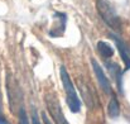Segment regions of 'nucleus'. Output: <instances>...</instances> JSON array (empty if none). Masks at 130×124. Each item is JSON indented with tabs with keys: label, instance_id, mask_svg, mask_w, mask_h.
I'll return each instance as SVG.
<instances>
[{
	"label": "nucleus",
	"instance_id": "f257e3e1",
	"mask_svg": "<svg viewBox=\"0 0 130 124\" xmlns=\"http://www.w3.org/2000/svg\"><path fill=\"white\" fill-rule=\"evenodd\" d=\"M61 80H62L64 91H66V99H67L68 108L71 109L72 113H78L81 109V103H80V99L75 90V86L71 81V77L63 66L61 67Z\"/></svg>",
	"mask_w": 130,
	"mask_h": 124
},
{
	"label": "nucleus",
	"instance_id": "f03ea898",
	"mask_svg": "<svg viewBox=\"0 0 130 124\" xmlns=\"http://www.w3.org/2000/svg\"><path fill=\"white\" fill-rule=\"evenodd\" d=\"M96 9L104 22L114 31H121V22L107 0H96Z\"/></svg>",
	"mask_w": 130,
	"mask_h": 124
},
{
	"label": "nucleus",
	"instance_id": "7ed1b4c3",
	"mask_svg": "<svg viewBox=\"0 0 130 124\" xmlns=\"http://www.w3.org/2000/svg\"><path fill=\"white\" fill-rule=\"evenodd\" d=\"M44 100H45V105H47V109L51 114V117L53 118L54 123L56 124H68L63 112H62V108H61V104L57 99V96L54 94H45L44 96Z\"/></svg>",
	"mask_w": 130,
	"mask_h": 124
},
{
	"label": "nucleus",
	"instance_id": "20e7f679",
	"mask_svg": "<svg viewBox=\"0 0 130 124\" xmlns=\"http://www.w3.org/2000/svg\"><path fill=\"white\" fill-rule=\"evenodd\" d=\"M92 67H93V72H95V75H96V79H97V81H99V85L101 86V89L104 90V92L112 95V90H111V85H110L109 79L106 77V75H105V72L102 71L101 66H100L95 60H92Z\"/></svg>",
	"mask_w": 130,
	"mask_h": 124
},
{
	"label": "nucleus",
	"instance_id": "39448f33",
	"mask_svg": "<svg viewBox=\"0 0 130 124\" xmlns=\"http://www.w3.org/2000/svg\"><path fill=\"white\" fill-rule=\"evenodd\" d=\"M112 38H114V41L116 43V47L119 49V53H120V56H121V58H123L126 68H130V47L125 42H123L120 38H118L115 36H112Z\"/></svg>",
	"mask_w": 130,
	"mask_h": 124
},
{
	"label": "nucleus",
	"instance_id": "423d86ee",
	"mask_svg": "<svg viewBox=\"0 0 130 124\" xmlns=\"http://www.w3.org/2000/svg\"><path fill=\"white\" fill-rule=\"evenodd\" d=\"M80 90H81L82 98H84V100H85V103H86L87 108L92 109V108H93V105H95V96H93L92 91L88 89V86L85 85L84 81H81V82H80Z\"/></svg>",
	"mask_w": 130,
	"mask_h": 124
},
{
	"label": "nucleus",
	"instance_id": "0eeeda50",
	"mask_svg": "<svg viewBox=\"0 0 130 124\" xmlns=\"http://www.w3.org/2000/svg\"><path fill=\"white\" fill-rule=\"evenodd\" d=\"M97 51H99V53H100L102 57H105V58H109V57H111V56L114 54L112 47H111L109 43H106V42H104V41H100L97 43Z\"/></svg>",
	"mask_w": 130,
	"mask_h": 124
},
{
	"label": "nucleus",
	"instance_id": "6e6552de",
	"mask_svg": "<svg viewBox=\"0 0 130 124\" xmlns=\"http://www.w3.org/2000/svg\"><path fill=\"white\" fill-rule=\"evenodd\" d=\"M107 113L111 118H116L120 113V108H119V103H118V99L111 95V100L109 103V106H107Z\"/></svg>",
	"mask_w": 130,
	"mask_h": 124
},
{
	"label": "nucleus",
	"instance_id": "1a4fd4ad",
	"mask_svg": "<svg viewBox=\"0 0 130 124\" xmlns=\"http://www.w3.org/2000/svg\"><path fill=\"white\" fill-rule=\"evenodd\" d=\"M19 124H29L28 117H27L25 110L23 108H20V110H19Z\"/></svg>",
	"mask_w": 130,
	"mask_h": 124
},
{
	"label": "nucleus",
	"instance_id": "9d476101",
	"mask_svg": "<svg viewBox=\"0 0 130 124\" xmlns=\"http://www.w3.org/2000/svg\"><path fill=\"white\" fill-rule=\"evenodd\" d=\"M0 124H8L4 114H3V105H1V90H0Z\"/></svg>",
	"mask_w": 130,
	"mask_h": 124
},
{
	"label": "nucleus",
	"instance_id": "9b49d317",
	"mask_svg": "<svg viewBox=\"0 0 130 124\" xmlns=\"http://www.w3.org/2000/svg\"><path fill=\"white\" fill-rule=\"evenodd\" d=\"M32 123L33 124H42L41 123V120L38 119V117H37V113H36V112H33V115H32Z\"/></svg>",
	"mask_w": 130,
	"mask_h": 124
},
{
	"label": "nucleus",
	"instance_id": "f8f14e48",
	"mask_svg": "<svg viewBox=\"0 0 130 124\" xmlns=\"http://www.w3.org/2000/svg\"><path fill=\"white\" fill-rule=\"evenodd\" d=\"M42 119H43L44 124H52L49 120H48V118H47V115H45V113H42Z\"/></svg>",
	"mask_w": 130,
	"mask_h": 124
}]
</instances>
